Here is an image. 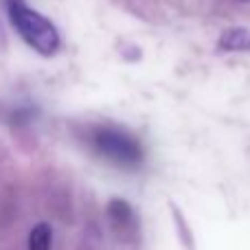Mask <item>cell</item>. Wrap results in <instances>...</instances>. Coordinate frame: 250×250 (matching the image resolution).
<instances>
[{
    "instance_id": "1",
    "label": "cell",
    "mask_w": 250,
    "mask_h": 250,
    "mask_svg": "<svg viewBox=\"0 0 250 250\" xmlns=\"http://www.w3.org/2000/svg\"><path fill=\"white\" fill-rule=\"evenodd\" d=\"M7 9L11 24L33 51H38L40 55H53L60 48V33L53 26V22L46 20L42 13L26 7L22 0H9Z\"/></svg>"
},
{
    "instance_id": "2",
    "label": "cell",
    "mask_w": 250,
    "mask_h": 250,
    "mask_svg": "<svg viewBox=\"0 0 250 250\" xmlns=\"http://www.w3.org/2000/svg\"><path fill=\"white\" fill-rule=\"evenodd\" d=\"M92 145L104 158L119 167H138L143 163L141 143L117 127H99L92 136Z\"/></svg>"
},
{
    "instance_id": "3",
    "label": "cell",
    "mask_w": 250,
    "mask_h": 250,
    "mask_svg": "<svg viewBox=\"0 0 250 250\" xmlns=\"http://www.w3.org/2000/svg\"><path fill=\"white\" fill-rule=\"evenodd\" d=\"M108 213H110V220H112L114 229H117L119 233L127 235L129 230H132L134 213H132V208H129L127 202H123V200H112L108 207Z\"/></svg>"
},
{
    "instance_id": "4",
    "label": "cell",
    "mask_w": 250,
    "mask_h": 250,
    "mask_svg": "<svg viewBox=\"0 0 250 250\" xmlns=\"http://www.w3.org/2000/svg\"><path fill=\"white\" fill-rule=\"evenodd\" d=\"M220 51H248L250 48V31L235 26L222 33L220 42H217Z\"/></svg>"
},
{
    "instance_id": "5",
    "label": "cell",
    "mask_w": 250,
    "mask_h": 250,
    "mask_svg": "<svg viewBox=\"0 0 250 250\" xmlns=\"http://www.w3.org/2000/svg\"><path fill=\"white\" fill-rule=\"evenodd\" d=\"M53 242V230L48 224H38L29 233V250H48Z\"/></svg>"
},
{
    "instance_id": "6",
    "label": "cell",
    "mask_w": 250,
    "mask_h": 250,
    "mask_svg": "<svg viewBox=\"0 0 250 250\" xmlns=\"http://www.w3.org/2000/svg\"><path fill=\"white\" fill-rule=\"evenodd\" d=\"M242 2H248V0H242Z\"/></svg>"
}]
</instances>
